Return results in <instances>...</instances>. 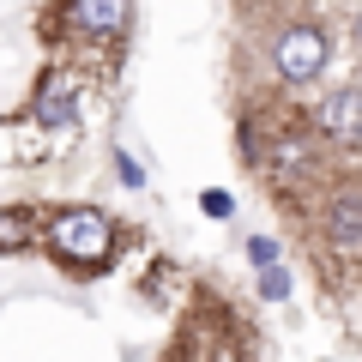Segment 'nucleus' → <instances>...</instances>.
<instances>
[{
    "label": "nucleus",
    "instance_id": "obj_1",
    "mask_svg": "<svg viewBox=\"0 0 362 362\" xmlns=\"http://www.w3.org/2000/svg\"><path fill=\"white\" fill-rule=\"evenodd\" d=\"M42 247L73 272H103L115 259V247H121V230L97 206H61V211L42 218Z\"/></svg>",
    "mask_w": 362,
    "mask_h": 362
},
{
    "label": "nucleus",
    "instance_id": "obj_2",
    "mask_svg": "<svg viewBox=\"0 0 362 362\" xmlns=\"http://www.w3.org/2000/svg\"><path fill=\"white\" fill-rule=\"evenodd\" d=\"M272 175V187L278 194H302V187H314V181L326 175V133L314 127H278L266 139V163H259Z\"/></svg>",
    "mask_w": 362,
    "mask_h": 362
},
{
    "label": "nucleus",
    "instance_id": "obj_3",
    "mask_svg": "<svg viewBox=\"0 0 362 362\" xmlns=\"http://www.w3.org/2000/svg\"><path fill=\"white\" fill-rule=\"evenodd\" d=\"M326 61H332V37H326V25H314V18H290V25L272 30V73L284 78L290 90L314 85V78L326 73Z\"/></svg>",
    "mask_w": 362,
    "mask_h": 362
},
{
    "label": "nucleus",
    "instance_id": "obj_4",
    "mask_svg": "<svg viewBox=\"0 0 362 362\" xmlns=\"http://www.w3.org/2000/svg\"><path fill=\"white\" fill-rule=\"evenodd\" d=\"M314 230H320V247L332 259L362 266V187H332V194L320 199Z\"/></svg>",
    "mask_w": 362,
    "mask_h": 362
},
{
    "label": "nucleus",
    "instance_id": "obj_5",
    "mask_svg": "<svg viewBox=\"0 0 362 362\" xmlns=\"http://www.w3.org/2000/svg\"><path fill=\"white\" fill-rule=\"evenodd\" d=\"M78 103H85V78L66 73V66H54V73H42L37 97H30V127L49 133V139H61V133H73Z\"/></svg>",
    "mask_w": 362,
    "mask_h": 362
},
{
    "label": "nucleus",
    "instance_id": "obj_6",
    "mask_svg": "<svg viewBox=\"0 0 362 362\" xmlns=\"http://www.w3.org/2000/svg\"><path fill=\"white\" fill-rule=\"evenodd\" d=\"M61 25L78 42H121L133 25V0H61Z\"/></svg>",
    "mask_w": 362,
    "mask_h": 362
},
{
    "label": "nucleus",
    "instance_id": "obj_7",
    "mask_svg": "<svg viewBox=\"0 0 362 362\" xmlns=\"http://www.w3.org/2000/svg\"><path fill=\"white\" fill-rule=\"evenodd\" d=\"M314 127L326 133V145L338 151H362V85H332L314 103Z\"/></svg>",
    "mask_w": 362,
    "mask_h": 362
},
{
    "label": "nucleus",
    "instance_id": "obj_8",
    "mask_svg": "<svg viewBox=\"0 0 362 362\" xmlns=\"http://www.w3.org/2000/svg\"><path fill=\"white\" fill-rule=\"evenodd\" d=\"M37 242H42V218L37 211H18V206L0 211V254H25V247H37Z\"/></svg>",
    "mask_w": 362,
    "mask_h": 362
},
{
    "label": "nucleus",
    "instance_id": "obj_9",
    "mask_svg": "<svg viewBox=\"0 0 362 362\" xmlns=\"http://www.w3.org/2000/svg\"><path fill=\"white\" fill-rule=\"evenodd\" d=\"M254 290H259V302H290V290H296V272L278 259V266H266V272L254 278Z\"/></svg>",
    "mask_w": 362,
    "mask_h": 362
},
{
    "label": "nucleus",
    "instance_id": "obj_10",
    "mask_svg": "<svg viewBox=\"0 0 362 362\" xmlns=\"http://www.w3.org/2000/svg\"><path fill=\"white\" fill-rule=\"evenodd\" d=\"M242 254H247V266L254 272H266V266H278V259H284V242H278V235H266V230H254L242 242Z\"/></svg>",
    "mask_w": 362,
    "mask_h": 362
},
{
    "label": "nucleus",
    "instance_id": "obj_11",
    "mask_svg": "<svg viewBox=\"0 0 362 362\" xmlns=\"http://www.w3.org/2000/svg\"><path fill=\"white\" fill-rule=\"evenodd\" d=\"M115 175H121V187H145V163L133 151H121V145H115Z\"/></svg>",
    "mask_w": 362,
    "mask_h": 362
},
{
    "label": "nucleus",
    "instance_id": "obj_12",
    "mask_svg": "<svg viewBox=\"0 0 362 362\" xmlns=\"http://www.w3.org/2000/svg\"><path fill=\"white\" fill-rule=\"evenodd\" d=\"M199 211H206V218H230V211H235V199L223 194V187H206V194H199Z\"/></svg>",
    "mask_w": 362,
    "mask_h": 362
},
{
    "label": "nucleus",
    "instance_id": "obj_13",
    "mask_svg": "<svg viewBox=\"0 0 362 362\" xmlns=\"http://www.w3.org/2000/svg\"><path fill=\"white\" fill-rule=\"evenodd\" d=\"M350 49L362 54V0H356V6H350Z\"/></svg>",
    "mask_w": 362,
    "mask_h": 362
}]
</instances>
